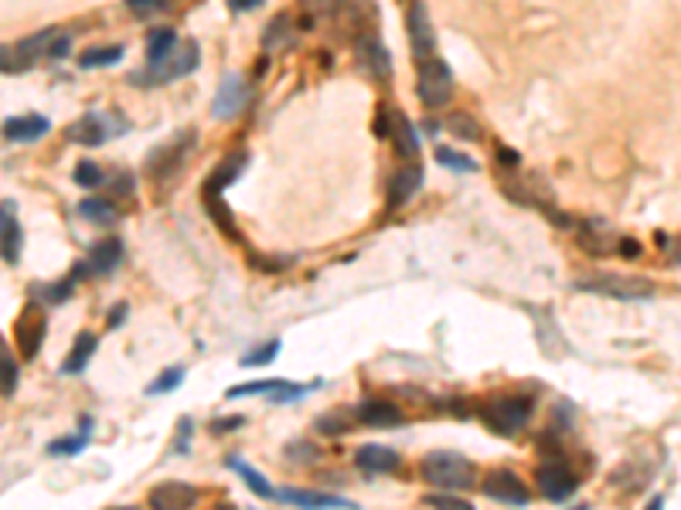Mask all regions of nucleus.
I'll return each mask as SVG.
<instances>
[{
	"instance_id": "nucleus-25",
	"label": "nucleus",
	"mask_w": 681,
	"mask_h": 510,
	"mask_svg": "<svg viewBox=\"0 0 681 510\" xmlns=\"http://www.w3.org/2000/svg\"><path fill=\"white\" fill-rule=\"evenodd\" d=\"M79 215L86 221H92V225H117L119 221V208L113 201H106V198H86V201L79 204Z\"/></svg>"
},
{
	"instance_id": "nucleus-27",
	"label": "nucleus",
	"mask_w": 681,
	"mask_h": 510,
	"mask_svg": "<svg viewBox=\"0 0 681 510\" xmlns=\"http://www.w3.org/2000/svg\"><path fill=\"white\" fill-rule=\"evenodd\" d=\"M280 500L300 504V507H355L351 500H340V496L331 494H313V490H283Z\"/></svg>"
},
{
	"instance_id": "nucleus-49",
	"label": "nucleus",
	"mask_w": 681,
	"mask_h": 510,
	"mask_svg": "<svg viewBox=\"0 0 681 510\" xmlns=\"http://www.w3.org/2000/svg\"><path fill=\"white\" fill-rule=\"evenodd\" d=\"M117 194H134V174L117 177Z\"/></svg>"
},
{
	"instance_id": "nucleus-28",
	"label": "nucleus",
	"mask_w": 681,
	"mask_h": 510,
	"mask_svg": "<svg viewBox=\"0 0 681 510\" xmlns=\"http://www.w3.org/2000/svg\"><path fill=\"white\" fill-rule=\"evenodd\" d=\"M225 463H229V469L242 473V480H246V487H249L252 494H259L263 500H273V496H276V490H273V487L266 483V477H263V473H256L249 463H242V459H232V456H229Z\"/></svg>"
},
{
	"instance_id": "nucleus-26",
	"label": "nucleus",
	"mask_w": 681,
	"mask_h": 510,
	"mask_svg": "<svg viewBox=\"0 0 681 510\" xmlns=\"http://www.w3.org/2000/svg\"><path fill=\"white\" fill-rule=\"evenodd\" d=\"M178 34L171 28H157V31H150V38H147V59L150 65H161V61H167L171 55H174V48H178Z\"/></svg>"
},
{
	"instance_id": "nucleus-37",
	"label": "nucleus",
	"mask_w": 681,
	"mask_h": 510,
	"mask_svg": "<svg viewBox=\"0 0 681 510\" xmlns=\"http://www.w3.org/2000/svg\"><path fill=\"white\" fill-rule=\"evenodd\" d=\"M436 161L443 163V167H450V171H460V174H471V171H477V163L471 161V157H460L457 150H446V146L436 150Z\"/></svg>"
},
{
	"instance_id": "nucleus-19",
	"label": "nucleus",
	"mask_w": 681,
	"mask_h": 510,
	"mask_svg": "<svg viewBox=\"0 0 681 510\" xmlns=\"http://www.w3.org/2000/svg\"><path fill=\"white\" fill-rule=\"evenodd\" d=\"M355 463L361 473H392V469H399V452L396 450H386V446H361V450H355Z\"/></svg>"
},
{
	"instance_id": "nucleus-36",
	"label": "nucleus",
	"mask_w": 681,
	"mask_h": 510,
	"mask_svg": "<svg viewBox=\"0 0 681 510\" xmlns=\"http://www.w3.org/2000/svg\"><path fill=\"white\" fill-rule=\"evenodd\" d=\"M181 381H184V367H167L161 378L150 381L147 385V394H163V392H174Z\"/></svg>"
},
{
	"instance_id": "nucleus-43",
	"label": "nucleus",
	"mask_w": 681,
	"mask_h": 510,
	"mask_svg": "<svg viewBox=\"0 0 681 510\" xmlns=\"http://www.w3.org/2000/svg\"><path fill=\"white\" fill-rule=\"evenodd\" d=\"M317 429H321L324 436H340V432H348L351 425H348V419H344L340 412H327V415L317 419Z\"/></svg>"
},
{
	"instance_id": "nucleus-38",
	"label": "nucleus",
	"mask_w": 681,
	"mask_h": 510,
	"mask_svg": "<svg viewBox=\"0 0 681 510\" xmlns=\"http://www.w3.org/2000/svg\"><path fill=\"white\" fill-rule=\"evenodd\" d=\"M286 38H290V21H286V14H280L273 24L266 28V34H263V44H266L269 51L273 48H280V44H286Z\"/></svg>"
},
{
	"instance_id": "nucleus-17",
	"label": "nucleus",
	"mask_w": 681,
	"mask_h": 510,
	"mask_svg": "<svg viewBox=\"0 0 681 510\" xmlns=\"http://www.w3.org/2000/svg\"><path fill=\"white\" fill-rule=\"evenodd\" d=\"M249 163V157L238 150V153H232V157H225L211 174H208V181H205V198H219L229 184H236V177L242 174V167Z\"/></svg>"
},
{
	"instance_id": "nucleus-16",
	"label": "nucleus",
	"mask_w": 681,
	"mask_h": 510,
	"mask_svg": "<svg viewBox=\"0 0 681 510\" xmlns=\"http://www.w3.org/2000/svg\"><path fill=\"white\" fill-rule=\"evenodd\" d=\"M423 167L419 163H406L402 171H396L392 184H388V208H402V204L413 198L415 190L423 188Z\"/></svg>"
},
{
	"instance_id": "nucleus-32",
	"label": "nucleus",
	"mask_w": 681,
	"mask_h": 510,
	"mask_svg": "<svg viewBox=\"0 0 681 510\" xmlns=\"http://www.w3.org/2000/svg\"><path fill=\"white\" fill-rule=\"evenodd\" d=\"M446 126H450V133L453 136H460V140H480V123H477L471 113H450V119H446Z\"/></svg>"
},
{
	"instance_id": "nucleus-41",
	"label": "nucleus",
	"mask_w": 681,
	"mask_h": 510,
	"mask_svg": "<svg viewBox=\"0 0 681 510\" xmlns=\"http://www.w3.org/2000/svg\"><path fill=\"white\" fill-rule=\"evenodd\" d=\"M426 507H450V510H471V504L457 496V490H443V494L426 496Z\"/></svg>"
},
{
	"instance_id": "nucleus-24",
	"label": "nucleus",
	"mask_w": 681,
	"mask_h": 510,
	"mask_svg": "<svg viewBox=\"0 0 681 510\" xmlns=\"http://www.w3.org/2000/svg\"><path fill=\"white\" fill-rule=\"evenodd\" d=\"M96 334H79L75 337V348L72 354L65 357V365H61V375H82L86 371V365H89V357L96 354Z\"/></svg>"
},
{
	"instance_id": "nucleus-15",
	"label": "nucleus",
	"mask_w": 681,
	"mask_h": 510,
	"mask_svg": "<svg viewBox=\"0 0 681 510\" xmlns=\"http://www.w3.org/2000/svg\"><path fill=\"white\" fill-rule=\"evenodd\" d=\"M358 419L365 425H371V429H396V425H402V408L392 405V402H386V398H371V402H361L358 405Z\"/></svg>"
},
{
	"instance_id": "nucleus-45",
	"label": "nucleus",
	"mask_w": 681,
	"mask_h": 510,
	"mask_svg": "<svg viewBox=\"0 0 681 510\" xmlns=\"http://www.w3.org/2000/svg\"><path fill=\"white\" fill-rule=\"evenodd\" d=\"M238 425H246L242 415H232V419H215V422H211V432H236Z\"/></svg>"
},
{
	"instance_id": "nucleus-11",
	"label": "nucleus",
	"mask_w": 681,
	"mask_h": 510,
	"mask_svg": "<svg viewBox=\"0 0 681 510\" xmlns=\"http://www.w3.org/2000/svg\"><path fill=\"white\" fill-rule=\"evenodd\" d=\"M246 99H249V86L242 82V75H238V72H229L222 79L219 92H215V106H211V113H215L219 119L236 116V113H242Z\"/></svg>"
},
{
	"instance_id": "nucleus-20",
	"label": "nucleus",
	"mask_w": 681,
	"mask_h": 510,
	"mask_svg": "<svg viewBox=\"0 0 681 510\" xmlns=\"http://www.w3.org/2000/svg\"><path fill=\"white\" fill-rule=\"evenodd\" d=\"M0 228H4V238H0V252H4V263L17 265L21 259V225L14 218V201H4V211H0Z\"/></svg>"
},
{
	"instance_id": "nucleus-12",
	"label": "nucleus",
	"mask_w": 681,
	"mask_h": 510,
	"mask_svg": "<svg viewBox=\"0 0 681 510\" xmlns=\"http://www.w3.org/2000/svg\"><path fill=\"white\" fill-rule=\"evenodd\" d=\"M409 42H413V51L423 59H430L433 51H436V31H433L430 24V14H426V4L423 0H415L413 7H409Z\"/></svg>"
},
{
	"instance_id": "nucleus-33",
	"label": "nucleus",
	"mask_w": 681,
	"mask_h": 510,
	"mask_svg": "<svg viewBox=\"0 0 681 510\" xmlns=\"http://www.w3.org/2000/svg\"><path fill=\"white\" fill-rule=\"evenodd\" d=\"M286 388V381H246V385H236L229 388L225 398H242V394H276Z\"/></svg>"
},
{
	"instance_id": "nucleus-31",
	"label": "nucleus",
	"mask_w": 681,
	"mask_h": 510,
	"mask_svg": "<svg viewBox=\"0 0 681 510\" xmlns=\"http://www.w3.org/2000/svg\"><path fill=\"white\" fill-rule=\"evenodd\" d=\"M119 59H123V44H109V48H89V51H82L79 65H82V69H106V65H117Z\"/></svg>"
},
{
	"instance_id": "nucleus-46",
	"label": "nucleus",
	"mask_w": 681,
	"mask_h": 510,
	"mask_svg": "<svg viewBox=\"0 0 681 510\" xmlns=\"http://www.w3.org/2000/svg\"><path fill=\"white\" fill-rule=\"evenodd\" d=\"M123 320H126V303H117L113 310H109V320H106V327H109V330H117Z\"/></svg>"
},
{
	"instance_id": "nucleus-22",
	"label": "nucleus",
	"mask_w": 681,
	"mask_h": 510,
	"mask_svg": "<svg viewBox=\"0 0 681 510\" xmlns=\"http://www.w3.org/2000/svg\"><path fill=\"white\" fill-rule=\"evenodd\" d=\"M361 65L368 69V75L375 79V82H386L388 75H392V59H388V48L378 38H365L361 42Z\"/></svg>"
},
{
	"instance_id": "nucleus-42",
	"label": "nucleus",
	"mask_w": 681,
	"mask_h": 510,
	"mask_svg": "<svg viewBox=\"0 0 681 510\" xmlns=\"http://www.w3.org/2000/svg\"><path fill=\"white\" fill-rule=\"evenodd\" d=\"M167 4L171 0H126V11L134 17H154L161 14V11H167Z\"/></svg>"
},
{
	"instance_id": "nucleus-23",
	"label": "nucleus",
	"mask_w": 681,
	"mask_h": 510,
	"mask_svg": "<svg viewBox=\"0 0 681 510\" xmlns=\"http://www.w3.org/2000/svg\"><path fill=\"white\" fill-rule=\"evenodd\" d=\"M392 140H396V153L413 161L419 153V136H415V126L402 113H392Z\"/></svg>"
},
{
	"instance_id": "nucleus-39",
	"label": "nucleus",
	"mask_w": 681,
	"mask_h": 510,
	"mask_svg": "<svg viewBox=\"0 0 681 510\" xmlns=\"http://www.w3.org/2000/svg\"><path fill=\"white\" fill-rule=\"evenodd\" d=\"M0 361H4V398H14L17 392V365L11 357V348L0 350Z\"/></svg>"
},
{
	"instance_id": "nucleus-52",
	"label": "nucleus",
	"mask_w": 681,
	"mask_h": 510,
	"mask_svg": "<svg viewBox=\"0 0 681 510\" xmlns=\"http://www.w3.org/2000/svg\"><path fill=\"white\" fill-rule=\"evenodd\" d=\"M620 252L623 255H634V252H640V246L637 242H620Z\"/></svg>"
},
{
	"instance_id": "nucleus-14",
	"label": "nucleus",
	"mask_w": 681,
	"mask_h": 510,
	"mask_svg": "<svg viewBox=\"0 0 681 510\" xmlns=\"http://www.w3.org/2000/svg\"><path fill=\"white\" fill-rule=\"evenodd\" d=\"M191 144H194V136H191V133H184L181 140H171V146L154 150V153L147 157V171H150V174H157V177H167L181 161H184V157H188L184 150H191Z\"/></svg>"
},
{
	"instance_id": "nucleus-35",
	"label": "nucleus",
	"mask_w": 681,
	"mask_h": 510,
	"mask_svg": "<svg viewBox=\"0 0 681 510\" xmlns=\"http://www.w3.org/2000/svg\"><path fill=\"white\" fill-rule=\"evenodd\" d=\"M75 184H79V188H99V184H103V171H99V167H96V163H92V161H79V163H75Z\"/></svg>"
},
{
	"instance_id": "nucleus-44",
	"label": "nucleus",
	"mask_w": 681,
	"mask_h": 510,
	"mask_svg": "<svg viewBox=\"0 0 681 510\" xmlns=\"http://www.w3.org/2000/svg\"><path fill=\"white\" fill-rule=\"evenodd\" d=\"M661 246H665L667 263L681 265V235H675V238H661Z\"/></svg>"
},
{
	"instance_id": "nucleus-10",
	"label": "nucleus",
	"mask_w": 681,
	"mask_h": 510,
	"mask_svg": "<svg viewBox=\"0 0 681 510\" xmlns=\"http://www.w3.org/2000/svg\"><path fill=\"white\" fill-rule=\"evenodd\" d=\"M113 133H119L117 126L109 130V116L106 113H89V116L75 119L72 126L65 130V140L69 144H79V146H99L106 144Z\"/></svg>"
},
{
	"instance_id": "nucleus-13",
	"label": "nucleus",
	"mask_w": 681,
	"mask_h": 510,
	"mask_svg": "<svg viewBox=\"0 0 681 510\" xmlns=\"http://www.w3.org/2000/svg\"><path fill=\"white\" fill-rule=\"evenodd\" d=\"M194 500H198V490L194 487H188V483H161V487H154L150 490V507L157 510H184V507H194Z\"/></svg>"
},
{
	"instance_id": "nucleus-5",
	"label": "nucleus",
	"mask_w": 681,
	"mask_h": 510,
	"mask_svg": "<svg viewBox=\"0 0 681 510\" xmlns=\"http://www.w3.org/2000/svg\"><path fill=\"white\" fill-rule=\"evenodd\" d=\"M415 92H419L423 106H430V109H440V106H446L450 92H453V72H450V65H446V61H440V59L423 61V72H419Z\"/></svg>"
},
{
	"instance_id": "nucleus-3",
	"label": "nucleus",
	"mask_w": 681,
	"mask_h": 510,
	"mask_svg": "<svg viewBox=\"0 0 681 510\" xmlns=\"http://www.w3.org/2000/svg\"><path fill=\"white\" fill-rule=\"evenodd\" d=\"M579 292H596V296H613V300H651L654 286L648 279L620 276V273H590L576 279Z\"/></svg>"
},
{
	"instance_id": "nucleus-30",
	"label": "nucleus",
	"mask_w": 681,
	"mask_h": 510,
	"mask_svg": "<svg viewBox=\"0 0 681 510\" xmlns=\"http://www.w3.org/2000/svg\"><path fill=\"white\" fill-rule=\"evenodd\" d=\"M75 283H79V276H65V279H59V283H48V286H31L34 290V300H42V303H61V300H69L75 292Z\"/></svg>"
},
{
	"instance_id": "nucleus-18",
	"label": "nucleus",
	"mask_w": 681,
	"mask_h": 510,
	"mask_svg": "<svg viewBox=\"0 0 681 510\" xmlns=\"http://www.w3.org/2000/svg\"><path fill=\"white\" fill-rule=\"evenodd\" d=\"M48 123L45 116H11L7 123H4V136L11 140V144H34V140H42L48 133Z\"/></svg>"
},
{
	"instance_id": "nucleus-6",
	"label": "nucleus",
	"mask_w": 681,
	"mask_h": 510,
	"mask_svg": "<svg viewBox=\"0 0 681 510\" xmlns=\"http://www.w3.org/2000/svg\"><path fill=\"white\" fill-rule=\"evenodd\" d=\"M55 38H59V34L51 28H45V31H38V34H31V38H24V42H17L14 48L4 44V75L31 69L45 51H51V42H55Z\"/></svg>"
},
{
	"instance_id": "nucleus-2",
	"label": "nucleus",
	"mask_w": 681,
	"mask_h": 510,
	"mask_svg": "<svg viewBox=\"0 0 681 510\" xmlns=\"http://www.w3.org/2000/svg\"><path fill=\"white\" fill-rule=\"evenodd\" d=\"M423 477H426V483H433L436 490H467V487H474V467H471V459H463L460 452H450V450L430 452V456L423 459Z\"/></svg>"
},
{
	"instance_id": "nucleus-7",
	"label": "nucleus",
	"mask_w": 681,
	"mask_h": 510,
	"mask_svg": "<svg viewBox=\"0 0 681 510\" xmlns=\"http://www.w3.org/2000/svg\"><path fill=\"white\" fill-rule=\"evenodd\" d=\"M535 483H538V490H542V496L546 500H552V504H563V500H569V496L576 494V473L565 467V463H542V467L535 469Z\"/></svg>"
},
{
	"instance_id": "nucleus-8",
	"label": "nucleus",
	"mask_w": 681,
	"mask_h": 510,
	"mask_svg": "<svg viewBox=\"0 0 681 510\" xmlns=\"http://www.w3.org/2000/svg\"><path fill=\"white\" fill-rule=\"evenodd\" d=\"M480 490H484V496H490V500L511 504V507H525L528 496H532L528 487H525V480H521L515 469H494V473H488L484 483H480Z\"/></svg>"
},
{
	"instance_id": "nucleus-51",
	"label": "nucleus",
	"mask_w": 681,
	"mask_h": 510,
	"mask_svg": "<svg viewBox=\"0 0 681 510\" xmlns=\"http://www.w3.org/2000/svg\"><path fill=\"white\" fill-rule=\"evenodd\" d=\"M232 4V11H252V7H259L263 0H229Z\"/></svg>"
},
{
	"instance_id": "nucleus-40",
	"label": "nucleus",
	"mask_w": 681,
	"mask_h": 510,
	"mask_svg": "<svg viewBox=\"0 0 681 510\" xmlns=\"http://www.w3.org/2000/svg\"><path fill=\"white\" fill-rule=\"evenodd\" d=\"M280 354V340H269L266 348H256L252 354H246L242 357V367H259V365H269L273 357Z\"/></svg>"
},
{
	"instance_id": "nucleus-48",
	"label": "nucleus",
	"mask_w": 681,
	"mask_h": 510,
	"mask_svg": "<svg viewBox=\"0 0 681 510\" xmlns=\"http://www.w3.org/2000/svg\"><path fill=\"white\" fill-rule=\"evenodd\" d=\"M188 439H191V419H181V439L174 442V450L188 452Z\"/></svg>"
},
{
	"instance_id": "nucleus-29",
	"label": "nucleus",
	"mask_w": 681,
	"mask_h": 510,
	"mask_svg": "<svg viewBox=\"0 0 681 510\" xmlns=\"http://www.w3.org/2000/svg\"><path fill=\"white\" fill-rule=\"evenodd\" d=\"M89 432H92V419H82V425H79V436L55 439V442L48 446V452H51V456H75V452H82L86 446H89Z\"/></svg>"
},
{
	"instance_id": "nucleus-1",
	"label": "nucleus",
	"mask_w": 681,
	"mask_h": 510,
	"mask_svg": "<svg viewBox=\"0 0 681 510\" xmlns=\"http://www.w3.org/2000/svg\"><path fill=\"white\" fill-rule=\"evenodd\" d=\"M532 398L528 394H494L488 402H480V419L490 432L498 436H518L521 429L532 419Z\"/></svg>"
},
{
	"instance_id": "nucleus-9",
	"label": "nucleus",
	"mask_w": 681,
	"mask_h": 510,
	"mask_svg": "<svg viewBox=\"0 0 681 510\" xmlns=\"http://www.w3.org/2000/svg\"><path fill=\"white\" fill-rule=\"evenodd\" d=\"M45 330H48L45 310H42L38 303H28V306H24V313H21L17 323H14V340H17V348H21V354H24L28 361L38 354V344L45 340Z\"/></svg>"
},
{
	"instance_id": "nucleus-50",
	"label": "nucleus",
	"mask_w": 681,
	"mask_h": 510,
	"mask_svg": "<svg viewBox=\"0 0 681 510\" xmlns=\"http://www.w3.org/2000/svg\"><path fill=\"white\" fill-rule=\"evenodd\" d=\"M498 161L515 167V163H518V153H515V150H508V146H501V150H498Z\"/></svg>"
},
{
	"instance_id": "nucleus-34",
	"label": "nucleus",
	"mask_w": 681,
	"mask_h": 510,
	"mask_svg": "<svg viewBox=\"0 0 681 510\" xmlns=\"http://www.w3.org/2000/svg\"><path fill=\"white\" fill-rule=\"evenodd\" d=\"M205 204H208V215L215 218V225H219V228H222L229 238H238V228H236V221L229 218V211H225L222 194H219V198H205Z\"/></svg>"
},
{
	"instance_id": "nucleus-47",
	"label": "nucleus",
	"mask_w": 681,
	"mask_h": 510,
	"mask_svg": "<svg viewBox=\"0 0 681 510\" xmlns=\"http://www.w3.org/2000/svg\"><path fill=\"white\" fill-rule=\"evenodd\" d=\"M69 48H72V38H69V34H61V38H55V42H51V51H48V55L61 59V55H69Z\"/></svg>"
},
{
	"instance_id": "nucleus-21",
	"label": "nucleus",
	"mask_w": 681,
	"mask_h": 510,
	"mask_svg": "<svg viewBox=\"0 0 681 510\" xmlns=\"http://www.w3.org/2000/svg\"><path fill=\"white\" fill-rule=\"evenodd\" d=\"M119 263H123V242H119V238H103V242L89 252V259H86L89 276H109Z\"/></svg>"
},
{
	"instance_id": "nucleus-4",
	"label": "nucleus",
	"mask_w": 681,
	"mask_h": 510,
	"mask_svg": "<svg viewBox=\"0 0 681 510\" xmlns=\"http://www.w3.org/2000/svg\"><path fill=\"white\" fill-rule=\"evenodd\" d=\"M198 69V44L194 42H181L174 48V55L161 65H150L147 75H130V82L136 86H163V82H174V79H184Z\"/></svg>"
}]
</instances>
